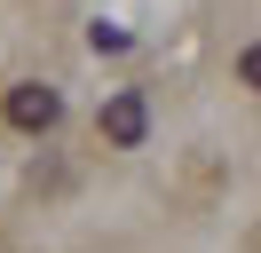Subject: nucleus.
Listing matches in <instances>:
<instances>
[{"label":"nucleus","instance_id":"obj_1","mask_svg":"<svg viewBox=\"0 0 261 253\" xmlns=\"http://www.w3.org/2000/svg\"><path fill=\"white\" fill-rule=\"evenodd\" d=\"M0 111H8V127H16V135H48V127L64 119V95H56L48 79H16Z\"/></svg>","mask_w":261,"mask_h":253},{"label":"nucleus","instance_id":"obj_2","mask_svg":"<svg viewBox=\"0 0 261 253\" xmlns=\"http://www.w3.org/2000/svg\"><path fill=\"white\" fill-rule=\"evenodd\" d=\"M143 135H150V111H143V95H111V103H103V142L135 150Z\"/></svg>","mask_w":261,"mask_h":253}]
</instances>
